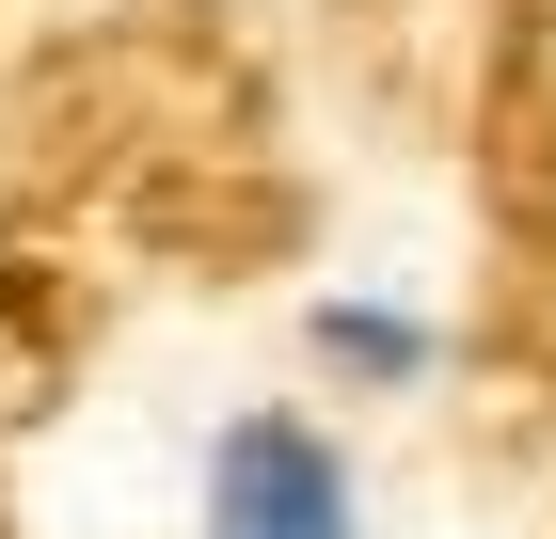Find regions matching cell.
Returning a JSON list of instances; mask_svg holds the SVG:
<instances>
[{
    "label": "cell",
    "mask_w": 556,
    "mask_h": 539,
    "mask_svg": "<svg viewBox=\"0 0 556 539\" xmlns=\"http://www.w3.org/2000/svg\"><path fill=\"white\" fill-rule=\"evenodd\" d=\"M191 539H366V476L318 413L255 397V413L207 428V476H191Z\"/></svg>",
    "instance_id": "6da1fadb"
},
{
    "label": "cell",
    "mask_w": 556,
    "mask_h": 539,
    "mask_svg": "<svg viewBox=\"0 0 556 539\" xmlns=\"http://www.w3.org/2000/svg\"><path fill=\"white\" fill-rule=\"evenodd\" d=\"M302 365L334 381V397H429L445 381V318L414 286H318L302 301Z\"/></svg>",
    "instance_id": "7a4b0ae2"
}]
</instances>
